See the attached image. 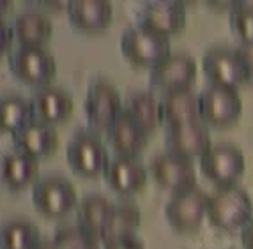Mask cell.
I'll use <instances>...</instances> for the list:
<instances>
[{
	"label": "cell",
	"mask_w": 253,
	"mask_h": 249,
	"mask_svg": "<svg viewBox=\"0 0 253 249\" xmlns=\"http://www.w3.org/2000/svg\"><path fill=\"white\" fill-rule=\"evenodd\" d=\"M161 113L167 127L200 120L199 96L193 90H181L161 97Z\"/></svg>",
	"instance_id": "obj_22"
},
{
	"label": "cell",
	"mask_w": 253,
	"mask_h": 249,
	"mask_svg": "<svg viewBox=\"0 0 253 249\" xmlns=\"http://www.w3.org/2000/svg\"><path fill=\"white\" fill-rule=\"evenodd\" d=\"M123 111L124 103L121 94L110 81L96 80L89 85L85 99V117L90 131L96 135H106Z\"/></svg>",
	"instance_id": "obj_5"
},
{
	"label": "cell",
	"mask_w": 253,
	"mask_h": 249,
	"mask_svg": "<svg viewBox=\"0 0 253 249\" xmlns=\"http://www.w3.org/2000/svg\"><path fill=\"white\" fill-rule=\"evenodd\" d=\"M13 143L16 152H21L39 161L42 157L51 156L57 150L59 135H57L53 127L32 122L23 131L13 136Z\"/></svg>",
	"instance_id": "obj_20"
},
{
	"label": "cell",
	"mask_w": 253,
	"mask_h": 249,
	"mask_svg": "<svg viewBox=\"0 0 253 249\" xmlns=\"http://www.w3.org/2000/svg\"><path fill=\"white\" fill-rule=\"evenodd\" d=\"M209 196L202 189H191L181 194H173L165 207V217L177 232H195L200 228L207 215Z\"/></svg>",
	"instance_id": "obj_11"
},
{
	"label": "cell",
	"mask_w": 253,
	"mask_h": 249,
	"mask_svg": "<svg viewBox=\"0 0 253 249\" xmlns=\"http://www.w3.org/2000/svg\"><path fill=\"white\" fill-rule=\"evenodd\" d=\"M165 143L170 154H175L190 161L193 157H202L212 147L211 135L200 120L167 127Z\"/></svg>",
	"instance_id": "obj_14"
},
{
	"label": "cell",
	"mask_w": 253,
	"mask_h": 249,
	"mask_svg": "<svg viewBox=\"0 0 253 249\" xmlns=\"http://www.w3.org/2000/svg\"><path fill=\"white\" fill-rule=\"evenodd\" d=\"M115 205L103 194H90L78 205V228L94 241H101L103 233L114 217Z\"/></svg>",
	"instance_id": "obj_19"
},
{
	"label": "cell",
	"mask_w": 253,
	"mask_h": 249,
	"mask_svg": "<svg viewBox=\"0 0 253 249\" xmlns=\"http://www.w3.org/2000/svg\"><path fill=\"white\" fill-rule=\"evenodd\" d=\"M230 29L243 41V44L253 42V4L237 2L230 9Z\"/></svg>",
	"instance_id": "obj_28"
},
{
	"label": "cell",
	"mask_w": 253,
	"mask_h": 249,
	"mask_svg": "<svg viewBox=\"0 0 253 249\" xmlns=\"http://www.w3.org/2000/svg\"><path fill=\"white\" fill-rule=\"evenodd\" d=\"M13 39H14V34H13V29L11 25H7L4 20H0V57L5 55L13 44Z\"/></svg>",
	"instance_id": "obj_30"
},
{
	"label": "cell",
	"mask_w": 253,
	"mask_h": 249,
	"mask_svg": "<svg viewBox=\"0 0 253 249\" xmlns=\"http://www.w3.org/2000/svg\"><path fill=\"white\" fill-rule=\"evenodd\" d=\"M11 29H13L18 46L27 48H46L53 34V25L50 18L41 13H34V11L18 14Z\"/></svg>",
	"instance_id": "obj_21"
},
{
	"label": "cell",
	"mask_w": 253,
	"mask_h": 249,
	"mask_svg": "<svg viewBox=\"0 0 253 249\" xmlns=\"http://www.w3.org/2000/svg\"><path fill=\"white\" fill-rule=\"evenodd\" d=\"M55 242L60 249H97V241H94L92 237H89L78 226L57 233Z\"/></svg>",
	"instance_id": "obj_29"
},
{
	"label": "cell",
	"mask_w": 253,
	"mask_h": 249,
	"mask_svg": "<svg viewBox=\"0 0 253 249\" xmlns=\"http://www.w3.org/2000/svg\"><path fill=\"white\" fill-rule=\"evenodd\" d=\"M138 25L169 37L186 27V9L181 2H147L138 16Z\"/></svg>",
	"instance_id": "obj_16"
},
{
	"label": "cell",
	"mask_w": 253,
	"mask_h": 249,
	"mask_svg": "<svg viewBox=\"0 0 253 249\" xmlns=\"http://www.w3.org/2000/svg\"><path fill=\"white\" fill-rule=\"evenodd\" d=\"M105 180L112 191L121 196H131L144 189L147 184V168L136 157L115 156L108 161Z\"/></svg>",
	"instance_id": "obj_15"
},
{
	"label": "cell",
	"mask_w": 253,
	"mask_h": 249,
	"mask_svg": "<svg viewBox=\"0 0 253 249\" xmlns=\"http://www.w3.org/2000/svg\"><path fill=\"white\" fill-rule=\"evenodd\" d=\"M36 249H60V248H59V244H57V242H55V239H53V241H41Z\"/></svg>",
	"instance_id": "obj_34"
},
{
	"label": "cell",
	"mask_w": 253,
	"mask_h": 249,
	"mask_svg": "<svg viewBox=\"0 0 253 249\" xmlns=\"http://www.w3.org/2000/svg\"><path fill=\"white\" fill-rule=\"evenodd\" d=\"M34 122L30 99L21 96L0 97V131L14 136Z\"/></svg>",
	"instance_id": "obj_26"
},
{
	"label": "cell",
	"mask_w": 253,
	"mask_h": 249,
	"mask_svg": "<svg viewBox=\"0 0 253 249\" xmlns=\"http://www.w3.org/2000/svg\"><path fill=\"white\" fill-rule=\"evenodd\" d=\"M151 175L161 187L172 191L173 194L186 193L195 189L197 186V173H195L193 163L170 152L158 154L151 161Z\"/></svg>",
	"instance_id": "obj_12"
},
{
	"label": "cell",
	"mask_w": 253,
	"mask_h": 249,
	"mask_svg": "<svg viewBox=\"0 0 253 249\" xmlns=\"http://www.w3.org/2000/svg\"><path fill=\"white\" fill-rule=\"evenodd\" d=\"M200 118L209 126L227 127L239 120L243 113V101L237 90L209 85L199 94Z\"/></svg>",
	"instance_id": "obj_9"
},
{
	"label": "cell",
	"mask_w": 253,
	"mask_h": 249,
	"mask_svg": "<svg viewBox=\"0 0 253 249\" xmlns=\"http://www.w3.org/2000/svg\"><path fill=\"white\" fill-rule=\"evenodd\" d=\"M197 78V64L186 53H177L165 59L156 68L151 69L149 83L151 89L160 92L161 96L181 90H191Z\"/></svg>",
	"instance_id": "obj_10"
},
{
	"label": "cell",
	"mask_w": 253,
	"mask_h": 249,
	"mask_svg": "<svg viewBox=\"0 0 253 249\" xmlns=\"http://www.w3.org/2000/svg\"><path fill=\"white\" fill-rule=\"evenodd\" d=\"M106 136L114 152L123 157H138L149 142V133H145L129 115H126V111L119 115Z\"/></svg>",
	"instance_id": "obj_18"
},
{
	"label": "cell",
	"mask_w": 253,
	"mask_h": 249,
	"mask_svg": "<svg viewBox=\"0 0 253 249\" xmlns=\"http://www.w3.org/2000/svg\"><path fill=\"white\" fill-rule=\"evenodd\" d=\"M207 219L221 232L243 230L253 219V203L250 194L237 184L218 187L207 202Z\"/></svg>",
	"instance_id": "obj_1"
},
{
	"label": "cell",
	"mask_w": 253,
	"mask_h": 249,
	"mask_svg": "<svg viewBox=\"0 0 253 249\" xmlns=\"http://www.w3.org/2000/svg\"><path fill=\"white\" fill-rule=\"evenodd\" d=\"M34 209L48 219H60L78 205L76 187L69 178L50 175L32 186Z\"/></svg>",
	"instance_id": "obj_3"
},
{
	"label": "cell",
	"mask_w": 253,
	"mask_h": 249,
	"mask_svg": "<svg viewBox=\"0 0 253 249\" xmlns=\"http://www.w3.org/2000/svg\"><path fill=\"white\" fill-rule=\"evenodd\" d=\"M124 111L149 135L163 122L161 99H158L152 92H145V90L131 92L124 101Z\"/></svg>",
	"instance_id": "obj_24"
},
{
	"label": "cell",
	"mask_w": 253,
	"mask_h": 249,
	"mask_svg": "<svg viewBox=\"0 0 253 249\" xmlns=\"http://www.w3.org/2000/svg\"><path fill=\"white\" fill-rule=\"evenodd\" d=\"M140 224V211L131 205V203H123L115 205L114 217L110 221L108 228L103 233L101 241L108 249H121L127 244L131 237L135 235L136 228Z\"/></svg>",
	"instance_id": "obj_25"
},
{
	"label": "cell",
	"mask_w": 253,
	"mask_h": 249,
	"mask_svg": "<svg viewBox=\"0 0 253 249\" xmlns=\"http://www.w3.org/2000/svg\"><path fill=\"white\" fill-rule=\"evenodd\" d=\"M2 182L9 189L21 191L39 180V161L21 152H11L2 161Z\"/></svg>",
	"instance_id": "obj_23"
},
{
	"label": "cell",
	"mask_w": 253,
	"mask_h": 249,
	"mask_svg": "<svg viewBox=\"0 0 253 249\" xmlns=\"http://www.w3.org/2000/svg\"><path fill=\"white\" fill-rule=\"evenodd\" d=\"M241 242L245 249H253V219L241 232Z\"/></svg>",
	"instance_id": "obj_32"
},
{
	"label": "cell",
	"mask_w": 253,
	"mask_h": 249,
	"mask_svg": "<svg viewBox=\"0 0 253 249\" xmlns=\"http://www.w3.org/2000/svg\"><path fill=\"white\" fill-rule=\"evenodd\" d=\"M30 106H32L34 122L50 127L69 120L75 110L71 94L53 85L36 90L34 96L30 97Z\"/></svg>",
	"instance_id": "obj_13"
},
{
	"label": "cell",
	"mask_w": 253,
	"mask_h": 249,
	"mask_svg": "<svg viewBox=\"0 0 253 249\" xmlns=\"http://www.w3.org/2000/svg\"><path fill=\"white\" fill-rule=\"evenodd\" d=\"M11 7H13L11 0H0V20H4V16L11 11Z\"/></svg>",
	"instance_id": "obj_33"
},
{
	"label": "cell",
	"mask_w": 253,
	"mask_h": 249,
	"mask_svg": "<svg viewBox=\"0 0 253 249\" xmlns=\"http://www.w3.org/2000/svg\"><path fill=\"white\" fill-rule=\"evenodd\" d=\"M200 168L212 184L218 187L234 186L245 173V156L236 145L218 143L212 145L202 157Z\"/></svg>",
	"instance_id": "obj_8"
},
{
	"label": "cell",
	"mask_w": 253,
	"mask_h": 249,
	"mask_svg": "<svg viewBox=\"0 0 253 249\" xmlns=\"http://www.w3.org/2000/svg\"><path fill=\"white\" fill-rule=\"evenodd\" d=\"M36 224L25 219H11L0 224V249H36L41 242Z\"/></svg>",
	"instance_id": "obj_27"
},
{
	"label": "cell",
	"mask_w": 253,
	"mask_h": 249,
	"mask_svg": "<svg viewBox=\"0 0 253 249\" xmlns=\"http://www.w3.org/2000/svg\"><path fill=\"white\" fill-rule=\"evenodd\" d=\"M202 66L211 85H218V87L237 90L241 85H245L252 78L237 50H230L225 46H214L207 50Z\"/></svg>",
	"instance_id": "obj_7"
},
{
	"label": "cell",
	"mask_w": 253,
	"mask_h": 249,
	"mask_svg": "<svg viewBox=\"0 0 253 249\" xmlns=\"http://www.w3.org/2000/svg\"><path fill=\"white\" fill-rule=\"evenodd\" d=\"M9 69L16 80L38 90L50 87L57 74V64L46 48H14L9 53Z\"/></svg>",
	"instance_id": "obj_2"
},
{
	"label": "cell",
	"mask_w": 253,
	"mask_h": 249,
	"mask_svg": "<svg viewBox=\"0 0 253 249\" xmlns=\"http://www.w3.org/2000/svg\"><path fill=\"white\" fill-rule=\"evenodd\" d=\"M237 53L241 55L243 62L246 64V68H248L250 74L253 76V42H248V44H241L237 48Z\"/></svg>",
	"instance_id": "obj_31"
},
{
	"label": "cell",
	"mask_w": 253,
	"mask_h": 249,
	"mask_svg": "<svg viewBox=\"0 0 253 249\" xmlns=\"http://www.w3.org/2000/svg\"><path fill=\"white\" fill-rule=\"evenodd\" d=\"M68 16L71 25L84 34H99L108 29L114 16L112 4L106 0H69Z\"/></svg>",
	"instance_id": "obj_17"
},
{
	"label": "cell",
	"mask_w": 253,
	"mask_h": 249,
	"mask_svg": "<svg viewBox=\"0 0 253 249\" xmlns=\"http://www.w3.org/2000/svg\"><path fill=\"white\" fill-rule=\"evenodd\" d=\"M121 51L133 66L152 69L169 59L170 39L144 27H131L121 37Z\"/></svg>",
	"instance_id": "obj_4"
},
{
	"label": "cell",
	"mask_w": 253,
	"mask_h": 249,
	"mask_svg": "<svg viewBox=\"0 0 253 249\" xmlns=\"http://www.w3.org/2000/svg\"><path fill=\"white\" fill-rule=\"evenodd\" d=\"M108 152L99 135L89 131H78L68 143V163L71 170L84 178H96L105 175L108 166Z\"/></svg>",
	"instance_id": "obj_6"
}]
</instances>
